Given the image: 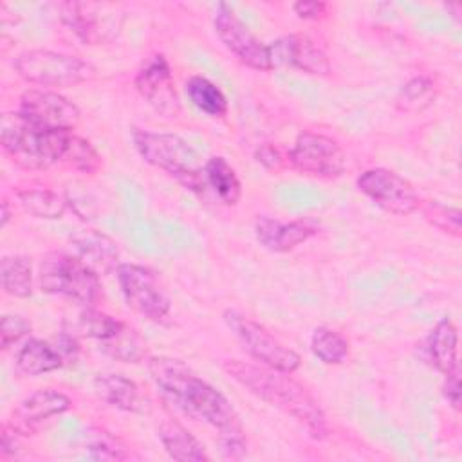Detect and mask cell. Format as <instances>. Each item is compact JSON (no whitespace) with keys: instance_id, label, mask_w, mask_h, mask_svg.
<instances>
[{"instance_id":"1","label":"cell","mask_w":462,"mask_h":462,"mask_svg":"<svg viewBox=\"0 0 462 462\" xmlns=\"http://www.w3.org/2000/svg\"><path fill=\"white\" fill-rule=\"evenodd\" d=\"M148 372L161 393L186 417L209 424L226 457L242 458L245 435L238 415L227 397L200 379L180 359L155 356L148 361Z\"/></svg>"},{"instance_id":"2","label":"cell","mask_w":462,"mask_h":462,"mask_svg":"<svg viewBox=\"0 0 462 462\" xmlns=\"http://www.w3.org/2000/svg\"><path fill=\"white\" fill-rule=\"evenodd\" d=\"M222 368L260 401L298 420L314 439L327 437L328 422L323 408L291 374L240 359H226Z\"/></svg>"},{"instance_id":"3","label":"cell","mask_w":462,"mask_h":462,"mask_svg":"<svg viewBox=\"0 0 462 462\" xmlns=\"http://www.w3.org/2000/svg\"><path fill=\"white\" fill-rule=\"evenodd\" d=\"M70 130H47L20 112H5L0 119V144L5 155L23 170H47L63 161Z\"/></svg>"},{"instance_id":"4","label":"cell","mask_w":462,"mask_h":462,"mask_svg":"<svg viewBox=\"0 0 462 462\" xmlns=\"http://www.w3.org/2000/svg\"><path fill=\"white\" fill-rule=\"evenodd\" d=\"M134 144L144 162L168 173L186 189L204 195L206 184V162L199 152L177 134L135 130Z\"/></svg>"},{"instance_id":"5","label":"cell","mask_w":462,"mask_h":462,"mask_svg":"<svg viewBox=\"0 0 462 462\" xmlns=\"http://www.w3.org/2000/svg\"><path fill=\"white\" fill-rule=\"evenodd\" d=\"M38 283L43 292L72 300L83 307H92L101 294L99 276L76 254L63 251H51L42 258Z\"/></svg>"},{"instance_id":"6","label":"cell","mask_w":462,"mask_h":462,"mask_svg":"<svg viewBox=\"0 0 462 462\" xmlns=\"http://www.w3.org/2000/svg\"><path fill=\"white\" fill-rule=\"evenodd\" d=\"M13 67L22 79L40 87H70L94 76V67L88 61L47 49L20 52Z\"/></svg>"},{"instance_id":"7","label":"cell","mask_w":462,"mask_h":462,"mask_svg":"<svg viewBox=\"0 0 462 462\" xmlns=\"http://www.w3.org/2000/svg\"><path fill=\"white\" fill-rule=\"evenodd\" d=\"M222 318L244 350L260 365L287 374H292L300 368V354L278 341L263 325L231 309H227Z\"/></svg>"},{"instance_id":"8","label":"cell","mask_w":462,"mask_h":462,"mask_svg":"<svg viewBox=\"0 0 462 462\" xmlns=\"http://www.w3.org/2000/svg\"><path fill=\"white\" fill-rule=\"evenodd\" d=\"M116 274L125 301L134 312L152 321H162L168 318L171 301L152 269L130 262L121 263Z\"/></svg>"},{"instance_id":"9","label":"cell","mask_w":462,"mask_h":462,"mask_svg":"<svg viewBox=\"0 0 462 462\" xmlns=\"http://www.w3.org/2000/svg\"><path fill=\"white\" fill-rule=\"evenodd\" d=\"M289 161L294 170L319 179H337L346 170V155L339 143L310 130L296 137Z\"/></svg>"},{"instance_id":"10","label":"cell","mask_w":462,"mask_h":462,"mask_svg":"<svg viewBox=\"0 0 462 462\" xmlns=\"http://www.w3.org/2000/svg\"><path fill=\"white\" fill-rule=\"evenodd\" d=\"M356 184L365 197L392 215L406 217L420 206L413 184L393 170L370 168L357 177Z\"/></svg>"},{"instance_id":"11","label":"cell","mask_w":462,"mask_h":462,"mask_svg":"<svg viewBox=\"0 0 462 462\" xmlns=\"http://www.w3.org/2000/svg\"><path fill=\"white\" fill-rule=\"evenodd\" d=\"M213 27L218 40L231 54H235L238 61L262 72L274 69L269 45L256 38L226 4L218 5L213 18Z\"/></svg>"},{"instance_id":"12","label":"cell","mask_w":462,"mask_h":462,"mask_svg":"<svg viewBox=\"0 0 462 462\" xmlns=\"http://www.w3.org/2000/svg\"><path fill=\"white\" fill-rule=\"evenodd\" d=\"M134 85L141 97L161 116L177 117L180 101L175 90L171 67L164 54H152L135 74Z\"/></svg>"},{"instance_id":"13","label":"cell","mask_w":462,"mask_h":462,"mask_svg":"<svg viewBox=\"0 0 462 462\" xmlns=\"http://www.w3.org/2000/svg\"><path fill=\"white\" fill-rule=\"evenodd\" d=\"M18 112L31 123L47 130H70L79 121V108L54 90L29 88L20 97Z\"/></svg>"},{"instance_id":"14","label":"cell","mask_w":462,"mask_h":462,"mask_svg":"<svg viewBox=\"0 0 462 462\" xmlns=\"http://www.w3.org/2000/svg\"><path fill=\"white\" fill-rule=\"evenodd\" d=\"M70 406L72 401L63 392L42 388L18 402V406L13 410L11 428H14L20 435H31L43 422L70 410Z\"/></svg>"},{"instance_id":"15","label":"cell","mask_w":462,"mask_h":462,"mask_svg":"<svg viewBox=\"0 0 462 462\" xmlns=\"http://www.w3.org/2000/svg\"><path fill=\"white\" fill-rule=\"evenodd\" d=\"M273 67L291 65L307 74L327 76L330 72V61L327 54L305 34L285 36L274 45H269Z\"/></svg>"},{"instance_id":"16","label":"cell","mask_w":462,"mask_h":462,"mask_svg":"<svg viewBox=\"0 0 462 462\" xmlns=\"http://www.w3.org/2000/svg\"><path fill=\"white\" fill-rule=\"evenodd\" d=\"M318 233V224L312 218H298L283 222L273 217H258L254 222L256 240L273 253H287L296 249Z\"/></svg>"},{"instance_id":"17","label":"cell","mask_w":462,"mask_h":462,"mask_svg":"<svg viewBox=\"0 0 462 462\" xmlns=\"http://www.w3.org/2000/svg\"><path fill=\"white\" fill-rule=\"evenodd\" d=\"M61 22L85 43L94 45L116 29V16L103 14V5L85 2L61 4Z\"/></svg>"},{"instance_id":"18","label":"cell","mask_w":462,"mask_h":462,"mask_svg":"<svg viewBox=\"0 0 462 462\" xmlns=\"http://www.w3.org/2000/svg\"><path fill=\"white\" fill-rule=\"evenodd\" d=\"M72 245L76 249V256L97 276L112 274L121 265L117 244L101 231L92 229L78 233L72 236Z\"/></svg>"},{"instance_id":"19","label":"cell","mask_w":462,"mask_h":462,"mask_svg":"<svg viewBox=\"0 0 462 462\" xmlns=\"http://www.w3.org/2000/svg\"><path fill=\"white\" fill-rule=\"evenodd\" d=\"M65 365L54 343L43 339H27L14 356V370L25 377H36L54 372Z\"/></svg>"},{"instance_id":"20","label":"cell","mask_w":462,"mask_h":462,"mask_svg":"<svg viewBox=\"0 0 462 462\" xmlns=\"http://www.w3.org/2000/svg\"><path fill=\"white\" fill-rule=\"evenodd\" d=\"M428 356L433 366L448 375L458 370V332L449 318H442L428 336Z\"/></svg>"},{"instance_id":"21","label":"cell","mask_w":462,"mask_h":462,"mask_svg":"<svg viewBox=\"0 0 462 462\" xmlns=\"http://www.w3.org/2000/svg\"><path fill=\"white\" fill-rule=\"evenodd\" d=\"M92 384L96 395L117 410L139 411L143 408L139 386L121 374H101Z\"/></svg>"},{"instance_id":"22","label":"cell","mask_w":462,"mask_h":462,"mask_svg":"<svg viewBox=\"0 0 462 462\" xmlns=\"http://www.w3.org/2000/svg\"><path fill=\"white\" fill-rule=\"evenodd\" d=\"M159 439L173 460L202 462L209 458L204 446L175 419H164L159 424Z\"/></svg>"},{"instance_id":"23","label":"cell","mask_w":462,"mask_h":462,"mask_svg":"<svg viewBox=\"0 0 462 462\" xmlns=\"http://www.w3.org/2000/svg\"><path fill=\"white\" fill-rule=\"evenodd\" d=\"M123 325L125 321H119L92 307H85V310H81L74 321H65L63 330L70 332L76 337H92L97 343H103L117 334Z\"/></svg>"},{"instance_id":"24","label":"cell","mask_w":462,"mask_h":462,"mask_svg":"<svg viewBox=\"0 0 462 462\" xmlns=\"http://www.w3.org/2000/svg\"><path fill=\"white\" fill-rule=\"evenodd\" d=\"M206 184L226 206H235L242 197L240 179L224 157H211L206 161Z\"/></svg>"},{"instance_id":"25","label":"cell","mask_w":462,"mask_h":462,"mask_svg":"<svg viewBox=\"0 0 462 462\" xmlns=\"http://www.w3.org/2000/svg\"><path fill=\"white\" fill-rule=\"evenodd\" d=\"M0 283L5 294L13 298H29L32 294V265L27 256L11 254L0 262Z\"/></svg>"},{"instance_id":"26","label":"cell","mask_w":462,"mask_h":462,"mask_svg":"<svg viewBox=\"0 0 462 462\" xmlns=\"http://www.w3.org/2000/svg\"><path fill=\"white\" fill-rule=\"evenodd\" d=\"M16 197L20 200V206L36 218H47V220L61 218L69 206L67 199H63L61 195L47 188L20 189Z\"/></svg>"},{"instance_id":"27","label":"cell","mask_w":462,"mask_h":462,"mask_svg":"<svg viewBox=\"0 0 462 462\" xmlns=\"http://www.w3.org/2000/svg\"><path fill=\"white\" fill-rule=\"evenodd\" d=\"M186 94L189 101L209 117H222L227 112L224 92L204 76H191L186 81Z\"/></svg>"},{"instance_id":"28","label":"cell","mask_w":462,"mask_h":462,"mask_svg":"<svg viewBox=\"0 0 462 462\" xmlns=\"http://www.w3.org/2000/svg\"><path fill=\"white\" fill-rule=\"evenodd\" d=\"M312 354L325 365H339L346 359L350 346L343 334L330 327H318L310 337Z\"/></svg>"},{"instance_id":"29","label":"cell","mask_w":462,"mask_h":462,"mask_svg":"<svg viewBox=\"0 0 462 462\" xmlns=\"http://www.w3.org/2000/svg\"><path fill=\"white\" fill-rule=\"evenodd\" d=\"M99 350H103L106 356L117 359V361H123V363H137L144 357L143 339L126 323L110 339L99 343Z\"/></svg>"},{"instance_id":"30","label":"cell","mask_w":462,"mask_h":462,"mask_svg":"<svg viewBox=\"0 0 462 462\" xmlns=\"http://www.w3.org/2000/svg\"><path fill=\"white\" fill-rule=\"evenodd\" d=\"M435 99V83L426 76H417L402 85L395 97L401 112H419L430 106Z\"/></svg>"},{"instance_id":"31","label":"cell","mask_w":462,"mask_h":462,"mask_svg":"<svg viewBox=\"0 0 462 462\" xmlns=\"http://www.w3.org/2000/svg\"><path fill=\"white\" fill-rule=\"evenodd\" d=\"M63 161L83 173H96L101 168V157L96 148L83 137L70 135Z\"/></svg>"},{"instance_id":"32","label":"cell","mask_w":462,"mask_h":462,"mask_svg":"<svg viewBox=\"0 0 462 462\" xmlns=\"http://www.w3.org/2000/svg\"><path fill=\"white\" fill-rule=\"evenodd\" d=\"M424 218L437 227L442 233L460 236V222H462V213L458 208L444 206L440 202H428L422 208Z\"/></svg>"},{"instance_id":"33","label":"cell","mask_w":462,"mask_h":462,"mask_svg":"<svg viewBox=\"0 0 462 462\" xmlns=\"http://www.w3.org/2000/svg\"><path fill=\"white\" fill-rule=\"evenodd\" d=\"M31 332V323L16 314H5L2 318V330H0V345L4 350L16 345L23 336Z\"/></svg>"},{"instance_id":"34","label":"cell","mask_w":462,"mask_h":462,"mask_svg":"<svg viewBox=\"0 0 462 462\" xmlns=\"http://www.w3.org/2000/svg\"><path fill=\"white\" fill-rule=\"evenodd\" d=\"M88 449H90L94 458H101V460H105V458L119 460V458L126 457V453H123V448H119L117 442L112 437H108V435L96 437V440L90 442Z\"/></svg>"},{"instance_id":"35","label":"cell","mask_w":462,"mask_h":462,"mask_svg":"<svg viewBox=\"0 0 462 462\" xmlns=\"http://www.w3.org/2000/svg\"><path fill=\"white\" fill-rule=\"evenodd\" d=\"M292 9L303 20H318L325 14L327 4L325 2H316V0H301V2H296L292 5Z\"/></svg>"},{"instance_id":"36","label":"cell","mask_w":462,"mask_h":462,"mask_svg":"<svg viewBox=\"0 0 462 462\" xmlns=\"http://www.w3.org/2000/svg\"><path fill=\"white\" fill-rule=\"evenodd\" d=\"M442 393L446 397V401L458 410L460 408V377H458V370L451 372L446 375L444 386H442Z\"/></svg>"},{"instance_id":"37","label":"cell","mask_w":462,"mask_h":462,"mask_svg":"<svg viewBox=\"0 0 462 462\" xmlns=\"http://www.w3.org/2000/svg\"><path fill=\"white\" fill-rule=\"evenodd\" d=\"M254 157H256V161H258L262 166H265V168H269V170H278V168L282 166V155H280L278 150H276L274 146H271V144L260 146V148L256 150Z\"/></svg>"},{"instance_id":"38","label":"cell","mask_w":462,"mask_h":462,"mask_svg":"<svg viewBox=\"0 0 462 462\" xmlns=\"http://www.w3.org/2000/svg\"><path fill=\"white\" fill-rule=\"evenodd\" d=\"M18 431L14 428H4L2 431V440H0V453L2 457H11L18 451Z\"/></svg>"},{"instance_id":"39","label":"cell","mask_w":462,"mask_h":462,"mask_svg":"<svg viewBox=\"0 0 462 462\" xmlns=\"http://www.w3.org/2000/svg\"><path fill=\"white\" fill-rule=\"evenodd\" d=\"M2 218H0V226L2 227H5L7 226V222H9V218H11V211H9V202L4 199L2 200V215H0Z\"/></svg>"}]
</instances>
